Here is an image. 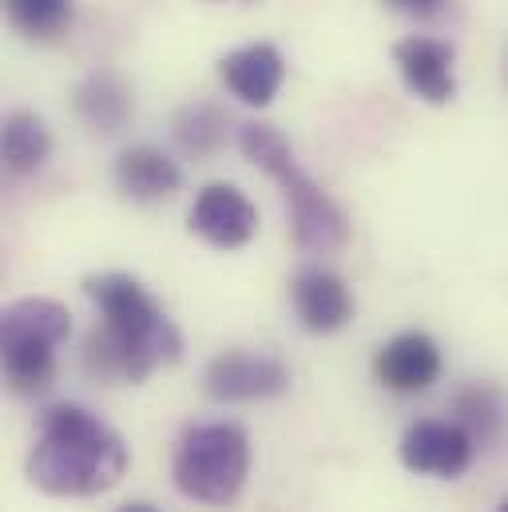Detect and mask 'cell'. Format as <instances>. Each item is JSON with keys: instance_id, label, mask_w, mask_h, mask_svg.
<instances>
[{"instance_id": "6da1fadb", "label": "cell", "mask_w": 508, "mask_h": 512, "mask_svg": "<svg viewBox=\"0 0 508 512\" xmlns=\"http://www.w3.org/2000/svg\"><path fill=\"white\" fill-rule=\"evenodd\" d=\"M84 294L96 302L100 322L84 346V370L100 382H147L159 366L179 362L183 338L163 306L131 274H92Z\"/></svg>"}, {"instance_id": "30bf717a", "label": "cell", "mask_w": 508, "mask_h": 512, "mask_svg": "<svg viewBox=\"0 0 508 512\" xmlns=\"http://www.w3.org/2000/svg\"><path fill=\"white\" fill-rule=\"evenodd\" d=\"M374 374L393 393H421L441 378V350L429 334H417V330L397 334L378 350Z\"/></svg>"}, {"instance_id": "5bb4252c", "label": "cell", "mask_w": 508, "mask_h": 512, "mask_svg": "<svg viewBox=\"0 0 508 512\" xmlns=\"http://www.w3.org/2000/svg\"><path fill=\"white\" fill-rule=\"evenodd\" d=\"M72 334V314L56 298H20L4 306L0 314V338H32V342H68Z\"/></svg>"}, {"instance_id": "8992f818", "label": "cell", "mask_w": 508, "mask_h": 512, "mask_svg": "<svg viewBox=\"0 0 508 512\" xmlns=\"http://www.w3.org/2000/svg\"><path fill=\"white\" fill-rule=\"evenodd\" d=\"M290 370L274 354H251V350H227L211 358L203 370V389L215 401H266L286 393Z\"/></svg>"}, {"instance_id": "7a4b0ae2", "label": "cell", "mask_w": 508, "mask_h": 512, "mask_svg": "<svg viewBox=\"0 0 508 512\" xmlns=\"http://www.w3.org/2000/svg\"><path fill=\"white\" fill-rule=\"evenodd\" d=\"M131 465L124 437L84 405H52L28 457V477L52 497H96L120 485Z\"/></svg>"}, {"instance_id": "7c38bea8", "label": "cell", "mask_w": 508, "mask_h": 512, "mask_svg": "<svg viewBox=\"0 0 508 512\" xmlns=\"http://www.w3.org/2000/svg\"><path fill=\"white\" fill-rule=\"evenodd\" d=\"M183 171L171 155L151 143H135L116 159V187L131 203H163L179 191Z\"/></svg>"}, {"instance_id": "5b68a950", "label": "cell", "mask_w": 508, "mask_h": 512, "mask_svg": "<svg viewBox=\"0 0 508 512\" xmlns=\"http://www.w3.org/2000/svg\"><path fill=\"white\" fill-rule=\"evenodd\" d=\"M473 433L461 421H417L401 437V465L421 477H461L473 465Z\"/></svg>"}, {"instance_id": "4fadbf2b", "label": "cell", "mask_w": 508, "mask_h": 512, "mask_svg": "<svg viewBox=\"0 0 508 512\" xmlns=\"http://www.w3.org/2000/svg\"><path fill=\"white\" fill-rule=\"evenodd\" d=\"M76 116L100 135H116L131 116V88L124 84V76L116 72H92L72 100Z\"/></svg>"}, {"instance_id": "9c48e42d", "label": "cell", "mask_w": 508, "mask_h": 512, "mask_svg": "<svg viewBox=\"0 0 508 512\" xmlns=\"http://www.w3.org/2000/svg\"><path fill=\"white\" fill-rule=\"evenodd\" d=\"M393 60L401 68L405 88L425 104H449L457 96L453 76V48L433 36H409L393 48Z\"/></svg>"}, {"instance_id": "9a60e30c", "label": "cell", "mask_w": 508, "mask_h": 512, "mask_svg": "<svg viewBox=\"0 0 508 512\" xmlns=\"http://www.w3.org/2000/svg\"><path fill=\"white\" fill-rule=\"evenodd\" d=\"M0 143H4V171L16 175V179L40 171L44 159L52 155V135L44 128V120L32 116V112H12V116H4V135H0Z\"/></svg>"}, {"instance_id": "3957f363", "label": "cell", "mask_w": 508, "mask_h": 512, "mask_svg": "<svg viewBox=\"0 0 508 512\" xmlns=\"http://www.w3.org/2000/svg\"><path fill=\"white\" fill-rule=\"evenodd\" d=\"M239 151L282 187V199L290 207L294 247L302 255H338L346 247V239H350L346 211L298 167L282 131L270 128V124H243L239 128Z\"/></svg>"}, {"instance_id": "8fae6325", "label": "cell", "mask_w": 508, "mask_h": 512, "mask_svg": "<svg viewBox=\"0 0 508 512\" xmlns=\"http://www.w3.org/2000/svg\"><path fill=\"white\" fill-rule=\"evenodd\" d=\"M219 76L231 96H239L251 108H266L286 80V60L274 44H247V48L223 56Z\"/></svg>"}, {"instance_id": "ffe728a7", "label": "cell", "mask_w": 508, "mask_h": 512, "mask_svg": "<svg viewBox=\"0 0 508 512\" xmlns=\"http://www.w3.org/2000/svg\"><path fill=\"white\" fill-rule=\"evenodd\" d=\"M120 512H159V509H151V505H143V501H135V505H124Z\"/></svg>"}, {"instance_id": "ac0fdd59", "label": "cell", "mask_w": 508, "mask_h": 512, "mask_svg": "<svg viewBox=\"0 0 508 512\" xmlns=\"http://www.w3.org/2000/svg\"><path fill=\"white\" fill-rule=\"evenodd\" d=\"M4 12L28 40H52L72 24V0H4Z\"/></svg>"}, {"instance_id": "44dd1931", "label": "cell", "mask_w": 508, "mask_h": 512, "mask_svg": "<svg viewBox=\"0 0 508 512\" xmlns=\"http://www.w3.org/2000/svg\"><path fill=\"white\" fill-rule=\"evenodd\" d=\"M501 512H508V501H505V505H501Z\"/></svg>"}, {"instance_id": "277c9868", "label": "cell", "mask_w": 508, "mask_h": 512, "mask_svg": "<svg viewBox=\"0 0 508 512\" xmlns=\"http://www.w3.org/2000/svg\"><path fill=\"white\" fill-rule=\"evenodd\" d=\"M247 473H251V441L231 421L195 425L175 445L171 477L187 501L227 509L243 493Z\"/></svg>"}, {"instance_id": "e0dca14e", "label": "cell", "mask_w": 508, "mask_h": 512, "mask_svg": "<svg viewBox=\"0 0 508 512\" xmlns=\"http://www.w3.org/2000/svg\"><path fill=\"white\" fill-rule=\"evenodd\" d=\"M175 143L195 159L215 155L227 143V116L215 104H187L175 116Z\"/></svg>"}, {"instance_id": "ba28073f", "label": "cell", "mask_w": 508, "mask_h": 512, "mask_svg": "<svg viewBox=\"0 0 508 512\" xmlns=\"http://www.w3.org/2000/svg\"><path fill=\"white\" fill-rule=\"evenodd\" d=\"M290 298H294V314L310 334H338L350 318H354V298L350 286L322 266H306L294 274L290 282Z\"/></svg>"}, {"instance_id": "52a82bcc", "label": "cell", "mask_w": 508, "mask_h": 512, "mask_svg": "<svg viewBox=\"0 0 508 512\" xmlns=\"http://www.w3.org/2000/svg\"><path fill=\"white\" fill-rule=\"evenodd\" d=\"M191 235H199L203 243L219 247V251H239L247 247L258 231V211L254 203L231 183H207L199 191V199L191 203Z\"/></svg>"}, {"instance_id": "2e32d148", "label": "cell", "mask_w": 508, "mask_h": 512, "mask_svg": "<svg viewBox=\"0 0 508 512\" xmlns=\"http://www.w3.org/2000/svg\"><path fill=\"white\" fill-rule=\"evenodd\" d=\"M453 413L473 433V441H481V445H489V441H497L505 433L508 409H505V397L493 385H473V389L457 393Z\"/></svg>"}, {"instance_id": "d6986e66", "label": "cell", "mask_w": 508, "mask_h": 512, "mask_svg": "<svg viewBox=\"0 0 508 512\" xmlns=\"http://www.w3.org/2000/svg\"><path fill=\"white\" fill-rule=\"evenodd\" d=\"M389 4L393 12H405V16H433L441 8V0H381Z\"/></svg>"}]
</instances>
